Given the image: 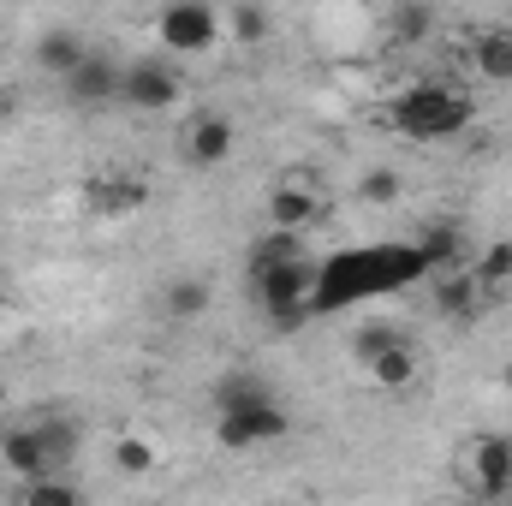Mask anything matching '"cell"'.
<instances>
[{"label":"cell","mask_w":512,"mask_h":506,"mask_svg":"<svg viewBox=\"0 0 512 506\" xmlns=\"http://www.w3.org/2000/svg\"><path fill=\"white\" fill-rule=\"evenodd\" d=\"M36 429H42V447H48V459H54V465L66 471V465L78 459V429H72L66 417H42Z\"/></svg>","instance_id":"obj_24"},{"label":"cell","mask_w":512,"mask_h":506,"mask_svg":"<svg viewBox=\"0 0 512 506\" xmlns=\"http://www.w3.org/2000/svg\"><path fill=\"white\" fill-rule=\"evenodd\" d=\"M0 459H6V471H12V477H42V471H60V465L48 459V447H42V429H36V423L12 429V435L0 441Z\"/></svg>","instance_id":"obj_16"},{"label":"cell","mask_w":512,"mask_h":506,"mask_svg":"<svg viewBox=\"0 0 512 506\" xmlns=\"http://www.w3.org/2000/svg\"><path fill=\"white\" fill-rule=\"evenodd\" d=\"M256 304L274 316V328H298L310 322V292H316V262L310 256H280V262H251Z\"/></svg>","instance_id":"obj_4"},{"label":"cell","mask_w":512,"mask_h":506,"mask_svg":"<svg viewBox=\"0 0 512 506\" xmlns=\"http://www.w3.org/2000/svg\"><path fill=\"white\" fill-rule=\"evenodd\" d=\"M459 483L471 495H483V501H507L512 495V435H495V429L471 435L459 447Z\"/></svg>","instance_id":"obj_6"},{"label":"cell","mask_w":512,"mask_h":506,"mask_svg":"<svg viewBox=\"0 0 512 506\" xmlns=\"http://www.w3.org/2000/svg\"><path fill=\"white\" fill-rule=\"evenodd\" d=\"M0 411H6V381H0Z\"/></svg>","instance_id":"obj_27"},{"label":"cell","mask_w":512,"mask_h":506,"mask_svg":"<svg viewBox=\"0 0 512 506\" xmlns=\"http://www.w3.org/2000/svg\"><path fill=\"white\" fill-rule=\"evenodd\" d=\"M84 54H90V42H84L72 24H54V30H42V36H36V66H42L48 78H60V84L84 66Z\"/></svg>","instance_id":"obj_13"},{"label":"cell","mask_w":512,"mask_h":506,"mask_svg":"<svg viewBox=\"0 0 512 506\" xmlns=\"http://www.w3.org/2000/svg\"><path fill=\"white\" fill-rule=\"evenodd\" d=\"M209 298H215L209 280L179 274V280H167V292H161V316H167V322H197V316H209Z\"/></svg>","instance_id":"obj_17"},{"label":"cell","mask_w":512,"mask_h":506,"mask_svg":"<svg viewBox=\"0 0 512 506\" xmlns=\"http://www.w3.org/2000/svg\"><path fill=\"white\" fill-rule=\"evenodd\" d=\"M358 197H364L370 209H393V203L405 197V179H399L393 167H370V173L358 179Z\"/></svg>","instance_id":"obj_23"},{"label":"cell","mask_w":512,"mask_h":506,"mask_svg":"<svg viewBox=\"0 0 512 506\" xmlns=\"http://www.w3.org/2000/svg\"><path fill=\"white\" fill-rule=\"evenodd\" d=\"M387 36H393L399 48L429 42V36H435V0H393V12H387Z\"/></svg>","instance_id":"obj_18"},{"label":"cell","mask_w":512,"mask_h":506,"mask_svg":"<svg viewBox=\"0 0 512 506\" xmlns=\"http://www.w3.org/2000/svg\"><path fill=\"white\" fill-rule=\"evenodd\" d=\"M227 36H233L239 48H256V42L268 36V12H262L256 0H245V6H233V12H227Z\"/></svg>","instance_id":"obj_25"},{"label":"cell","mask_w":512,"mask_h":506,"mask_svg":"<svg viewBox=\"0 0 512 506\" xmlns=\"http://www.w3.org/2000/svg\"><path fill=\"white\" fill-rule=\"evenodd\" d=\"M387 120H393L399 137H411V143H447V137H459V131L477 120V102H471L459 84L417 78V84H405V90L393 96Z\"/></svg>","instance_id":"obj_3"},{"label":"cell","mask_w":512,"mask_h":506,"mask_svg":"<svg viewBox=\"0 0 512 506\" xmlns=\"http://www.w3.org/2000/svg\"><path fill=\"white\" fill-rule=\"evenodd\" d=\"M417 251L429 262V274H441V268H459V262H465V239H459L453 221H429L423 239H417Z\"/></svg>","instance_id":"obj_20"},{"label":"cell","mask_w":512,"mask_h":506,"mask_svg":"<svg viewBox=\"0 0 512 506\" xmlns=\"http://www.w3.org/2000/svg\"><path fill=\"white\" fill-rule=\"evenodd\" d=\"M18 501L30 506H78L84 489L66 477V471H42V477H18Z\"/></svg>","instance_id":"obj_21"},{"label":"cell","mask_w":512,"mask_h":506,"mask_svg":"<svg viewBox=\"0 0 512 506\" xmlns=\"http://www.w3.org/2000/svg\"><path fill=\"white\" fill-rule=\"evenodd\" d=\"M429 280V262L417 245H364V251L334 256L328 268H316V292H310V310H340V304H358V298H376L393 286H417Z\"/></svg>","instance_id":"obj_1"},{"label":"cell","mask_w":512,"mask_h":506,"mask_svg":"<svg viewBox=\"0 0 512 506\" xmlns=\"http://www.w3.org/2000/svg\"><path fill=\"white\" fill-rule=\"evenodd\" d=\"M364 381H370V387H382V393L411 387V381H417V352H411L405 340H399V346H387L382 358H370V364H364Z\"/></svg>","instance_id":"obj_19"},{"label":"cell","mask_w":512,"mask_h":506,"mask_svg":"<svg viewBox=\"0 0 512 506\" xmlns=\"http://www.w3.org/2000/svg\"><path fill=\"white\" fill-rule=\"evenodd\" d=\"M471 72L489 84H512V24H483L471 36Z\"/></svg>","instance_id":"obj_14"},{"label":"cell","mask_w":512,"mask_h":506,"mask_svg":"<svg viewBox=\"0 0 512 506\" xmlns=\"http://www.w3.org/2000/svg\"><path fill=\"white\" fill-rule=\"evenodd\" d=\"M286 429H292V417L251 370L221 376V387H215V447L221 453H256V447L280 441Z\"/></svg>","instance_id":"obj_2"},{"label":"cell","mask_w":512,"mask_h":506,"mask_svg":"<svg viewBox=\"0 0 512 506\" xmlns=\"http://www.w3.org/2000/svg\"><path fill=\"white\" fill-rule=\"evenodd\" d=\"M268 227H286V233H316L322 227V215H328V203H322V191L304 179V173H286L274 191H268Z\"/></svg>","instance_id":"obj_7"},{"label":"cell","mask_w":512,"mask_h":506,"mask_svg":"<svg viewBox=\"0 0 512 506\" xmlns=\"http://www.w3.org/2000/svg\"><path fill=\"white\" fill-rule=\"evenodd\" d=\"M471 274H477L483 286H507V280H512V245H507V239H501V245H489V251L471 262Z\"/></svg>","instance_id":"obj_26"},{"label":"cell","mask_w":512,"mask_h":506,"mask_svg":"<svg viewBox=\"0 0 512 506\" xmlns=\"http://www.w3.org/2000/svg\"><path fill=\"white\" fill-rule=\"evenodd\" d=\"M155 36H161L167 54L191 60V54H209L227 36V12L215 0H167L161 18H155Z\"/></svg>","instance_id":"obj_5"},{"label":"cell","mask_w":512,"mask_h":506,"mask_svg":"<svg viewBox=\"0 0 512 506\" xmlns=\"http://www.w3.org/2000/svg\"><path fill=\"white\" fill-rule=\"evenodd\" d=\"M108 459H114V471L120 477H149V471H161V441L155 435H143V429H120L114 441H108Z\"/></svg>","instance_id":"obj_15"},{"label":"cell","mask_w":512,"mask_h":506,"mask_svg":"<svg viewBox=\"0 0 512 506\" xmlns=\"http://www.w3.org/2000/svg\"><path fill=\"white\" fill-rule=\"evenodd\" d=\"M0 120H6V96H0Z\"/></svg>","instance_id":"obj_28"},{"label":"cell","mask_w":512,"mask_h":506,"mask_svg":"<svg viewBox=\"0 0 512 506\" xmlns=\"http://www.w3.org/2000/svg\"><path fill=\"white\" fill-rule=\"evenodd\" d=\"M399 340H405V334H399V328H393V322H364V328H358V334H352V364H358V370H364V364H370V358H382L387 346H399Z\"/></svg>","instance_id":"obj_22"},{"label":"cell","mask_w":512,"mask_h":506,"mask_svg":"<svg viewBox=\"0 0 512 506\" xmlns=\"http://www.w3.org/2000/svg\"><path fill=\"white\" fill-rule=\"evenodd\" d=\"M239 149V126L227 114H191L185 126V161L191 167H227Z\"/></svg>","instance_id":"obj_10"},{"label":"cell","mask_w":512,"mask_h":506,"mask_svg":"<svg viewBox=\"0 0 512 506\" xmlns=\"http://www.w3.org/2000/svg\"><path fill=\"white\" fill-rule=\"evenodd\" d=\"M120 102L137 108V114H173L179 108V72L161 66V60H137L120 78Z\"/></svg>","instance_id":"obj_8"},{"label":"cell","mask_w":512,"mask_h":506,"mask_svg":"<svg viewBox=\"0 0 512 506\" xmlns=\"http://www.w3.org/2000/svg\"><path fill=\"white\" fill-rule=\"evenodd\" d=\"M143 203H149V185L131 179V173H96L84 185V215L90 221H131Z\"/></svg>","instance_id":"obj_9"},{"label":"cell","mask_w":512,"mask_h":506,"mask_svg":"<svg viewBox=\"0 0 512 506\" xmlns=\"http://www.w3.org/2000/svg\"><path fill=\"white\" fill-rule=\"evenodd\" d=\"M120 78H126V66H114L102 54H84V66L66 78V96L84 102V108H102V102H120Z\"/></svg>","instance_id":"obj_12"},{"label":"cell","mask_w":512,"mask_h":506,"mask_svg":"<svg viewBox=\"0 0 512 506\" xmlns=\"http://www.w3.org/2000/svg\"><path fill=\"white\" fill-rule=\"evenodd\" d=\"M483 298H489V286H483L465 262H459V268H441V280H435V310H441V316H453V322H477Z\"/></svg>","instance_id":"obj_11"}]
</instances>
